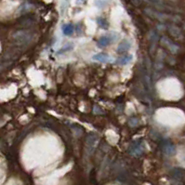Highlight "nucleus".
Masks as SVG:
<instances>
[{
  "instance_id": "f03ea898",
  "label": "nucleus",
  "mask_w": 185,
  "mask_h": 185,
  "mask_svg": "<svg viewBox=\"0 0 185 185\" xmlns=\"http://www.w3.org/2000/svg\"><path fill=\"white\" fill-rule=\"evenodd\" d=\"M151 1H156V0H151Z\"/></svg>"
},
{
  "instance_id": "f257e3e1",
  "label": "nucleus",
  "mask_w": 185,
  "mask_h": 185,
  "mask_svg": "<svg viewBox=\"0 0 185 185\" xmlns=\"http://www.w3.org/2000/svg\"><path fill=\"white\" fill-rule=\"evenodd\" d=\"M63 32H64V34H66V35H71V34L73 33V25H72L71 23L64 25V26H63Z\"/></svg>"
}]
</instances>
